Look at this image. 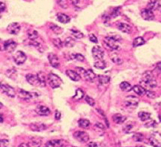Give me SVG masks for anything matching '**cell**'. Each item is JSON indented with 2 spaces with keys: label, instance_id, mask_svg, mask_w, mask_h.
Returning a JSON list of instances; mask_svg holds the SVG:
<instances>
[{
  "label": "cell",
  "instance_id": "1",
  "mask_svg": "<svg viewBox=\"0 0 161 147\" xmlns=\"http://www.w3.org/2000/svg\"><path fill=\"white\" fill-rule=\"evenodd\" d=\"M141 86H144L147 90H151L153 88H155L157 86L156 80L153 75L152 72L146 71L142 75V78L140 80Z\"/></svg>",
  "mask_w": 161,
  "mask_h": 147
},
{
  "label": "cell",
  "instance_id": "2",
  "mask_svg": "<svg viewBox=\"0 0 161 147\" xmlns=\"http://www.w3.org/2000/svg\"><path fill=\"white\" fill-rule=\"evenodd\" d=\"M26 80L28 81V83L34 86H44L46 84L44 74L41 72L36 74H28L26 75Z\"/></svg>",
  "mask_w": 161,
  "mask_h": 147
},
{
  "label": "cell",
  "instance_id": "3",
  "mask_svg": "<svg viewBox=\"0 0 161 147\" xmlns=\"http://www.w3.org/2000/svg\"><path fill=\"white\" fill-rule=\"evenodd\" d=\"M117 42L119 41L113 39V38L109 36V35H108V36L104 37V44L107 46V48H109V49H111V50L112 51L119 50V49H120V45H119Z\"/></svg>",
  "mask_w": 161,
  "mask_h": 147
},
{
  "label": "cell",
  "instance_id": "4",
  "mask_svg": "<svg viewBox=\"0 0 161 147\" xmlns=\"http://www.w3.org/2000/svg\"><path fill=\"white\" fill-rule=\"evenodd\" d=\"M47 80H48V82H49V86H50L53 89L59 87V86L61 85V83H62V81H61V78H60L58 76L56 75V74H54L53 73L49 74V75H48V79Z\"/></svg>",
  "mask_w": 161,
  "mask_h": 147
},
{
  "label": "cell",
  "instance_id": "5",
  "mask_svg": "<svg viewBox=\"0 0 161 147\" xmlns=\"http://www.w3.org/2000/svg\"><path fill=\"white\" fill-rule=\"evenodd\" d=\"M138 104V99L134 96H128L125 98V101L124 102L123 105L124 107H126L128 110H133L137 107Z\"/></svg>",
  "mask_w": 161,
  "mask_h": 147
},
{
  "label": "cell",
  "instance_id": "6",
  "mask_svg": "<svg viewBox=\"0 0 161 147\" xmlns=\"http://www.w3.org/2000/svg\"><path fill=\"white\" fill-rule=\"evenodd\" d=\"M13 60L16 63L17 65H22L27 60V56L22 51H18L13 55Z\"/></svg>",
  "mask_w": 161,
  "mask_h": 147
},
{
  "label": "cell",
  "instance_id": "7",
  "mask_svg": "<svg viewBox=\"0 0 161 147\" xmlns=\"http://www.w3.org/2000/svg\"><path fill=\"white\" fill-rule=\"evenodd\" d=\"M74 137L76 139L77 141L82 143H86L89 141L90 136L86 132L83 131H77L74 133Z\"/></svg>",
  "mask_w": 161,
  "mask_h": 147
},
{
  "label": "cell",
  "instance_id": "8",
  "mask_svg": "<svg viewBox=\"0 0 161 147\" xmlns=\"http://www.w3.org/2000/svg\"><path fill=\"white\" fill-rule=\"evenodd\" d=\"M1 90H2V92L4 93V94H6L7 96L11 97V98L15 97V89L13 88V87H11V86H9L8 84L2 83V85H1Z\"/></svg>",
  "mask_w": 161,
  "mask_h": 147
},
{
  "label": "cell",
  "instance_id": "9",
  "mask_svg": "<svg viewBox=\"0 0 161 147\" xmlns=\"http://www.w3.org/2000/svg\"><path fill=\"white\" fill-rule=\"evenodd\" d=\"M91 52H92V56L94 58L97 59V60H102L104 56V50L100 46H94Z\"/></svg>",
  "mask_w": 161,
  "mask_h": 147
},
{
  "label": "cell",
  "instance_id": "10",
  "mask_svg": "<svg viewBox=\"0 0 161 147\" xmlns=\"http://www.w3.org/2000/svg\"><path fill=\"white\" fill-rule=\"evenodd\" d=\"M141 16L145 20H153L154 18H155L153 10H150L148 8H144L141 10Z\"/></svg>",
  "mask_w": 161,
  "mask_h": 147
},
{
  "label": "cell",
  "instance_id": "11",
  "mask_svg": "<svg viewBox=\"0 0 161 147\" xmlns=\"http://www.w3.org/2000/svg\"><path fill=\"white\" fill-rule=\"evenodd\" d=\"M20 29H21V27L18 23H10L6 27V30L8 31L9 33L12 34V35H17L19 32Z\"/></svg>",
  "mask_w": 161,
  "mask_h": 147
},
{
  "label": "cell",
  "instance_id": "12",
  "mask_svg": "<svg viewBox=\"0 0 161 147\" xmlns=\"http://www.w3.org/2000/svg\"><path fill=\"white\" fill-rule=\"evenodd\" d=\"M17 46L16 42H15L13 40H7L4 42L3 47H4L5 51L8 52H12L15 50Z\"/></svg>",
  "mask_w": 161,
  "mask_h": 147
},
{
  "label": "cell",
  "instance_id": "13",
  "mask_svg": "<svg viewBox=\"0 0 161 147\" xmlns=\"http://www.w3.org/2000/svg\"><path fill=\"white\" fill-rule=\"evenodd\" d=\"M35 111L38 115L40 116H49L50 114V109L46 106L44 105H37L35 108Z\"/></svg>",
  "mask_w": 161,
  "mask_h": 147
},
{
  "label": "cell",
  "instance_id": "14",
  "mask_svg": "<svg viewBox=\"0 0 161 147\" xmlns=\"http://www.w3.org/2000/svg\"><path fill=\"white\" fill-rule=\"evenodd\" d=\"M48 58H49V61L50 63V65L53 68H59L60 61L59 58L57 57V56H56L53 53H49V56H48Z\"/></svg>",
  "mask_w": 161,
  "mask_h": 147
},
{
  "label": "cell",
  "instance_id": "15",
  "mask_svg": "<svg viewBox=\"0 0 161 147\" xmlns=\"http://www.w3.org/2000/svg\"><path fill=\"white\" fill-rule=\"evenodd\" d=\"M117 27L120 31L124 32V33H131L132 30H133L132 29L131 26H129V24H127V23H121H121H117Z\"/></svg>",
  "mask_w": 161,
  "mask_h": 147
},
{
  "label": "cell",
  "instance_id": "16",
  "mask_svg": "<svg viewBox=\"0 0 161 147\" xmlns=\"http://www.w3.org/2000/svg\"><path fill=\"white\" fill-rule=\"evenodd\" d=\"M18 96L21 99H23V100L28 101L32 98V94L31 92H28V91H26L24 90L19 89V92H18Z\"/></svg>",
  "mask_w": 161,
  "mask_h": 147
},
{
  "label": "cell",
  "instance_id": "17",
  "mask_svg": "<svg viewBox=\"0 0 161 147\" xmlns=\"http://www.w3.org/2000/svg\"><path fill=\"white\" fill-rule=\"evenodd\" d=\"M83 76L84 77L85 79L87 80V82H95V78H96L95 74L94 73L91 69H87V70H86V72H85Z\"/></svg>",
  "mask_w": 161,
  "mask_h": 147
},
{
  "label": "cell",
  "instance_id": "18",
  "mask_svg": "<svg viewBox=\"0 0 161 147\" xmlns=\"http://www.w3.org/2000/svg\"><path fill=\"white\" fill-rule=\"evenodd\" d=\"M30 128L34 132H40V131L46 129L47 126L41 123H32L30 124Z\"/></svg>",
  "mask_w": 161,
  "mask_h": 147
},
{
  "label": "cell",
  "instance_id": "19",
  "mask_svg": "<svg viewBox=\"0 0 161 147\" xmlns=\"http://www.w3.org/2000/svg\"><path fill=\"white\" fill-rule=\"evenodd\" d=\"M109 57H110L111 61L113 63H115V64H117V65H121V64H122V59L120 57L118 53H117L115 51L111 52L110 53H109Z\"/></svg>",
  "mask_w": 161,
  "mask_h": 147
},
{
  "label": "cell",
  "instance_id": "20",
  "mask_svg": "<svg viewBox=\"0 0 161 147\" xmlns=\"http://www.w3.org/2000/svg\"><path fill=\"white\" fill-rule=\"evenodd\" d=\"M66 74L70 79L72 80V81H74V82H78L81 78L80 75L77 72L72 70V69H67L66 71Z\"/></svg>",
  "mask_w": 161,
  "mask_h": 147
},
{
  "label": "cell",
  "instance_id": "21",
  "mask_svg": "<svg viewBox=\"0 0 161 147\" xmlns=\"http://www.w3.org/2000/svg\"><path fill=\"white\" fill-rule=\"evenodd\" d=\"M161 7V3L159 0H150L147 4V8L151 10H159Z\"/></svg>",
  "mask_w": 161,
  "mask_h": 147
},
{
  "label": "cell",
  "instance_id": "22",
  "mask_svg": "<svg viewBox=\"0 0 161 147\" xmlns=\"http://www.w3.org/2000/svg\"><path fill=\"white\" fill-rule=\"evenodd\" d=\"M48 147H64V142L61 140H50L46 143Z\"/></svg>",
  "mask_w": 161,
  "mask_h": 147
},
{
  "label": "cell",
  "instance_id": "23",
  "mask_svg": "<svg viewBox=\"0 0 161 147\" xmlns=\"http://www.w3.org/2000/svg\"><path fill=\"white\" fill-rule=\"evenodd\" d=\"M112 120L116 124H121L126 120V117L121 114H115V115L112 116Z\"/></svg>",
  "mask_w": 161,
  "mask_h": 147
},
{
  "label": "cell",
  "instance_id": "24",
  "mask_svg": "<svg viewBox=\"0 0 161 147\" xmlns=\"http://www.w3.org/2000/svg\"><path fill=\"white\" fill-rule=\"evenodd\" d=\"M41 144H42V140L40 137H33L28 142V145L30 147H40Z\"/></svg>",
  "mask_w": 161,
  "mask_h": 147
},
{
  "label": "cell",
  "instance_id": "25",
  "mask_svg": "<svg viewBox=\"0 0 161 147\" xmlns=\"http://www.w3.org/2000/svg\"><path fill=\"white\" fill-rule=\"evenodd\" d=\"M57 20L62 23H67L70 20V17L66 15V14H63V13H58L57 15Z\"/></svg>",
  "mask_w": 161,
  "mask_h": 147
},
{
  "label": "cell",
  "instance_id": "26",
  "mask_svg": "<svg viewBox=\"0 0 161 147\" xmlns=\"http://www.w3.org/2000/svg\"><path fill=\"white\" fill-rule=\"evenodd\" d=\"M133 90L134 91V93L138 94V95H140V96H142L146 94V90H145V88L143 86H139V85H136V86H133Z\"/></svg>",
  "mask_w": 161,
  "mask_h": 147
},
{
  "label": "cell",
  "instance_id": "27",
  "mask_svg": "<svg viewBox=\"0 0 161 147\" xmlns=\"http://www.w3.org/2000/svg\"><path fill=\"white\" fill-rule=\"evenodd\" d=\"M98 80L101 85H108L110 82V77L108 75H99Z\"/></svg>",
  "mask_w": 161,
  "mask_h": 147
},
{
  "label": "cell",
  "instance_id": "28",
  "mask_svg": "<svg viewBox=\"0 0 161 147\" xmlns=\"http://www.w3.org/2000/svg\"><path fill=\"white\" fill-rule=\"evenodd\" d=\"M84 96V92H83V90L81 89H77L76 91H75V94L73 96V99L74 100H80L82 99Z\"/></svg>",
  "mask_w": 161,
  "mask_h": 147
},
{
  "label": "cell",
  "instance_id": "29",
  "mask_svg": "<svg viewBox=\"0 0 161 147\" xmlns=\"http://www.w3.org/2000/svg\"><path fill=\"white\" fill-rule=\"evenodd\" d=\"M6 75L7 76L8 78H11V79H15L17 73L15 68H11V69H7L6 71Z\"/></svg>",
  "mask_w": 161,
  "mask_h": 147
},
{
  "label": "cell",
  "instance_id": "30",
  "mask_svg": "<svg viewBox=\"0 0 161 147\" xmlns=\"http://www.w3.org/2000/svg\"><path fill=\"white\" fill-rule=\"evenodd\" d=\"M120 88L123 91H129V90L133 89V87L131 86V85L127 82H122L120 84Z\"/></svg>",
  "mask_w": 161,
  "mask_h": 147
},
{
  "label": "cell",
  "instance_id": "31",
  "mask_svg": "<svg viewBox=\"0 0 161 147\" xmlns=\"http://www.w3.org/2000/svg\"><path fill=\"white\" fill-rule=\"evenodd\" d=\"M138 117L142 121H146V120H149L150 114L148 112H145V111H140L138 112Z\"/></svg>",
  "mask_w": 161,
  "mask_h": 147
},
{
  "label": "cell",
  "instance_id": "32",
  "mask_svg": "<svg viewBox=\"0 0 161 147\" xmlns=\"http://www.w3.org/2000/svg\"><path fill=\"white\" fill-rule=\"evenodd\" d=\"M28 36L31 40H35L38 37V32L34 29H29L28 32Z\"/></svg>",
  "mask_w": 161,
  "mask_h": 147
},
{
  "label": "cell",
  "instance_id": "33",
  "mask_svg": "<svg viewBox=\"0 0 161 147\" xmlns=\"http://www.w3.org/2000/svg\"><path fill=\"white\" fill-rule=\"evenodd\" d=\"M78 124L81 128H87L90 126V121L88 120H87V119H80V120H78Z\"/></svg>",
  "mask_w": 161,
  "mask_h": 147
},
{
  "label": "cell",
  "instance_id": "34",
  "mask_svg": "<svg viewBox=\"0 0 161 147\" xmlns=\"http://www.w3.org/2000/svg\"><path fill=\"white\" fill-rule=\"evenodd\" d=\"M94 66L98 69H104L106 68V62L104 60H99L94 63Z\"/></svg>",
  "mask_w": 161,
  "mask_h": 147
},
{
  "label": "cell",
  "instance_id": "35",
  "mask_svg": "<svg viewBox=\"0 0 161 147\" xmlns=\"http://www.w3.org/2000/svg\"><path fill=\"white\" fill-rule=\"evenodd\" d=\"M145 44V40L142 37H141V36L135 38L133 41V47H138V46H140V45H142V44Z\"/></svg>",
  "mask_w": 161,
  "mask_h": 147
},
{
  "label": "cell",
  "instance_id": "36",
  "mask_svg": "<svg viewBox=\"0 0 161 147\" xmlns=\"http://www.w3.org/2000/svg\"><path fill=\"white\" fill-rule=\"evenodd\" d=\"M74 44H75V41L72 37H67L64 40V45L67 48H71L74 46Z\"/></svg>",
  "mask_w": 161,
  "mask_h": 147
},
{
  "label": "cell",
  "instance_id": "37",
  "mask_svg": "<svg viewBox=\"0 0 161 147\" xmlns=\"http://www.w3.org/2000/svg\"><path fill=\"white\" fill-rule=\"evenodd\" d=\"M70 59L71 60H76L78 61H83L85 60L84 57L80 53H73L70 56Z\"/></svg>",
  "mask_w": 161,
  "mask_h": 147
},
{
  "label": "cell",
  "instance_id": "38",
  "mask_svg": "<svg viewBox=\"0 0 161 147\" xmlns=\"http://www.w3.org/2000/svg\"><path fill=\"white\" fill-rule=\"evenodd\" d=\"M70 32H71L73 36H74V37H76L77 39H81V38L83 37V34L79 30L76 29V28H72V29L70 30Z\"/></svg>",
  "mask_w": 161,
  "mask_h": 147
},
{
  "label": "cell",
  "instance_id": "39",
  "mask_svg": "<svg viewBox=\"0 0 161 147\" xmlns=\"http://www.w3.org/2000/svg\"><path fill=\"white\" fill-rule=\"evenodd\" d=\"M52 42L54 44V46L57 47V48H61L64 45V43L60 40L59 38H53V39H52Z\"/></svg>",
  "mask_w": 161,
  "mask_h": 147
},
{
  "label": "cell",
  "instance_id": "40",
  "mask_svg": "<svg viewBox=\"0 0 161 147\" xmlns=\"http://www.w3.org/2000/svg\"><path fill=\"white\" fill-rule=\"evenodd\" d=\"M149 143L154 147H161V143L154 136H150L149 138Z\"/></svg>",
  "mask_w": 161,
  "mask_h": 147
},
{
  "label": "cell",
  "instance_id": "41",
  "mask_svg": "<svg viewBox=\"0 0 161 147\" xmlns=\"http://www.w3.org/2000/svg\"><path fill=\"white\" fill-rule=\"evenodd\" d=\"M50 29L56 34H61L62 33V32H63V29H62L61 27L55 25V24H51Z\"/></svg>",
  "mask_w": 161,
  "mask_h": 147
},
{
  "label": "cell",
  "instance_id": "42",
  "mask_svg": "<svg viewBox=\"0 0 161 147\" xmlns=\"http://www.w3.org/2000/svg\"><path fill=\"white\" fill-rule=\"evenodd\" d=\"M133 140L135 141H143V138H144V136L142 133H139V132H136L135 134L133 136Z\"/></svg>",
  "mask_w": 161,
  "mask_h": 147
},
{
  "label": "cell",
  "instance_id": "43",
  "mask_svg": "<svg viewBox=\"0 0 161 147\" xmlns=\"http://www.w3.org/2000/svg\"><path fill=\"white\" fill-rule=\"evenodd\" d=\"M132 128H133V123L132 122H129L128 124H125L123 126V131L125 132H129V131L131 130Z\"/></svg>",
  "mask_w": 161,
  "mask_h": 147
},
{
  "label": "cell",
  "instance_id": "44",
  "mask_svg": "<svg viewBox=\"0 0 161 147\" xmlns=\"http://www.w3.org/2000/svg\"><path fill=\"white\" fill-rule=\"evenodd\" d=\"M84 99H85V101H86V102H87V103H88L89 105H90V106H91V107H93V106H95V100H94L93 99H92V98H91V97H90V96H88V95H87V96H85V98H84Z\"/></svg>",
  "mask_w": 161,
  "mask_h": 147
},
{
  "label": "cell",
  "instance_id": "45",
  "mask_svg": "<svg viewBox=\"0 0 161 147\" xmlns=\"http://www.w3.org/2000/svg\"><path fill=\"white\" fill-rule=\"evenodd\" d=\"M57 4L64 9H66L68 7V3L66 0H57Z\"/></svg>",
  "mask_w": 161,
  "mask_h": 147
},
{
  "label": "cell",
  "instance_id": "46",
  "mask_svg": "<svg viewBox=\"0 0 161 147\" xmlns=\"http://www.w3.org/2000/svg\"><path fill=\"white\" fill-rule=\"evenodd\" d=\"M0 146L1 147H10V142L7 139H1L0 141Z\"/></svg>",
  "mask_w": 161,
  "mask_h": 147
},
{
  "label": "cell",
  "instance_id": "47",
  "mask_svg": "<svg viewBox=\"0 0 161 147\" xmlns=\"http://www.w3.org/2000/svg\"><path fill=\"white\" fill-rule=\"evenodd\" d=\"M146 94L147 95V97H149V98H150V99H154V98H155V96H156L155 93L153 92V91H151L150 90H146Z\"/></svg>",
  "mask_w": 161,
  "mask_h": 147
},
{
  "label": "cell",
  "instance_id": "48",
  "mask_svg": "<svg viewBox=\"0 0 161 147\" xmlns=\"http://www.w3.org/2000/svg\"><path fill=\"white\" fill-rule=\"evenodd\" d=\"M89 40H91V42H93V43H95V44L98 42L97 37H96L94 34H90V35H89Z\"/></svg>",
  "mask_w": 161,
  "mask_h": 147
},
{
  "label": "cell",
  "instance_id": "49",
  "mask_svg": "<svg viewBox=\"0 0 161 147\" xmlns=\"http://www.w3.org/2000/svg\"><path fill=\"white\" fill-rule=\"evenodd\" d=\"M155 125H156V123L154 120H150L146 124H145V127H147V128H149V127H155Z\"/></svg>",
  "mask_w": 161,
  "mask_h": 147
},
{
  "label": "cell",
  "instance_id": "50",
  "mask_svg": "<svg viewBox=\"0 0 161 147\" xmlns=\"http://www.w3.org/2000/svg\"><path fill=\"white\" fill-rule=\"evenodd\" d=\"M119 8H120V7H117V8H114V10H112V14H111L112 17H117V15L120 14V12H119Z\"/></svg>",
  "mask_w": 161,
  "mask_h": 147
},
{
  "label": "cell",
  "instance_id": "51",
  "mask_svg": "<svg viewBox=\"0 0 161 147\" xmlns=\"http://www.w3.org/2000/svg\"><path fill=\"white\" fill-rule=\"evenodd\" d=\"M155 69L158 70L159 72H161V61L158 62L156 64V66H155Z\"/></svg>",
  "mask_w": 161,
  "mask_h": 147
},
{
  "label": "cell",
  "instance_id": "52",
  "mask_svg": "<svg viewBox=\"0 0 161 147\" xmlns=\"http://www.w3.org/2000/svg\"><path fill=\"white\" fill-rule=\"evenodd\" d=\"M61 118V113L58 111H56L55 112V119L56 120H60Z\"/></svg>",
  "mask_w": 161,
  "mask_h": 147
},
{
  "label": "cell",
  "instance_id": "53",
  "mask_svg": "<svg viewBox=\"0 0 161 147\" xmlns=\"http://www.w3.org/2000/svg\"><path fill=\"white\" fill-rule=\"evenodd\" d=\"M87 147H98V145L95 142H90L87 145Z\"/></svg>",
  "mask_w": 161,
  "mask_h": 147
},
{
  "label": "cell",
  "instance_id": "54",
  "mask_svg": "<svg viewBox=\"0 0 161 147\" xmlns=\"http://www.w3.org/2000/svg\"><path fill=\"white\" fill-rule=\"evenodd\" d=\"M96 127H98V128H100V129H104V124H100V123H96V124H95Z\"/></svg>",
  "mask_w": 161,
  "mask_h": 147
},
{
  "label": "cell",
  "instance_id": "55",
  "mask_svg": "<svg viewBox=\"0 0 161 147\" xmlns=\"http://www.w3.org/2000/svg\"><path fill=\"white\" fill-rule=\"evenodd\" d=\"M71 2H72V4L74 5V6H76V5L78 4V2H79V0H70Z\"/></svg>",
  "mask_w": 161,
  "mask_h": 147
},
{
  "label": "cell",
  "instance_id": "56",
  "mask_svg": "<svg viewBox=\"0 0 161 147\" xmlns=\"http://www.w3.org/2000/svg\"><path fill=\"white\" fill-rule=\"evenodd\" d=\"M5 8H6V6H5V4L3 3V2H1V11H3V10H5Z\"/></svg>",
  "mask_w": 161,
  "mask_h": 147
},
{
  "label": "cell",
  "instance_id": "57",
  "mask_svg": "<svg viewBox=\"0 0 161 147\" xmlns=\"http://www.w3.org/2000/svg\"><path fill=\"white\" fill-rule=\"evenodd\" d=\"M18 147H30V146H29V145H28V144H25V143H22V144H20V145H19Z\"/></svg>",
  "mask_w": 161,
  "mask_h": 147
},
{
  "label": "cell",
  "instance_id": "58",
  "mask_svg": "<svg viewBox=\"0 0 161 147\" xmlns=\"http://www.w3.org/2000/svg\"><path fill=\"white\" fill-rule=\"evenodd\" d=\"M2 122H3V115L1 113V123H2Z\"/></svg>",
  "mask_w": 161,
  "mask_h": 147
},
{
  "label": "cell",
  "instance_id": "59",
  "mask_svg": "<svg viewBox=\"0 0 161 147\" xmlns=\"http://www.w3.org/2000/svg\"><path fill=\"white\" fill-rule=\"evenodd\" d=\"M136 147H144V146H142V145H138V146H136Z\"/></svg>",
  "mask_w": 161,
  "mask_h": 147
},
{
  "label": "cell",
  "instance_id": "60",
  "mask_svg": "<svg viewBox=\"0 0 161 147\" xmlns=\"http://www.w3.org/2000/svg\"><path fill=\"white\" fill-rule=\"evenodd\" d=\"M44 147H48V146H47V145H45V146H44Z\"/></svg>",
  "mask_w": 161,
  "mask_h": 147
}]
</instances>
